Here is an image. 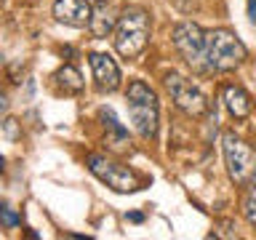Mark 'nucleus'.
Segmentation results:
<instances>
[{
  "mask_svg": "<svg viewBox=\"0 0 256 240\" xmlns=\"http://www.w3.org/2000/svg\"><path fill=\"white\" fill-rule=\"evenodd\" d=\"M128 115L142 139H155L158 136V120H160V104L158 94L144 83V80H131L126 91Z\"/></svg>",
  "mask_w": 256,
  "mask_h": 240,
  "instance_id": "1",
  "label": "nucleus"
},
{
  "mask_svg": "<svg viewBox=\"0 0 256 240\" xmlns=\"http://www.w3.org/2000/svg\"><path fill=\"white\" fill-rule=\"evenodd\" d=\"M150 16L142 8H126L120 14V19L115 22V35H112V43H115V51L123 56V59H136L150 43Z\"/></svg>",
  "mask_w": 256,
  "mask_h": 240,
  "instance_id": "2",
  "label": "nucleus"
},
{
  "mask_svg": "<svg viewBox=\"0 0 256 240\" xmlns=\"http://www.w3.org/2000/svg\"><path fill=\"white\" fill-rule=\"evenodd\" d=\"M246 46L230 30L206 32V70L208 72H230L246 62Z\"/></svg>",
  "mask_w": 256,
  "mask_h": 240,
  "instance_id": "3",
  "label": "nucleus"
},
{
  "mask_svg": "<svg viewBox=\"0 0 256 240\" xmlns=\"http://www.w3.org/2000/svg\"><path fill=\"white\" fill-rule=\"evenodd\" d=\"M86 166L102 184H107V187L115 190V192L128 195V192H139L142 190L139 174H136L134 168H128L123 163H118V160L107 158V155H88Z\"/></svg>",
  "mask_w": 256,
  "mask_h": 240,
  "instance_id": "4",
  "label": "nucleus"
},
{
  "mask_svg": "<svg viewBox=\"0 0 256 240\" xmlns=\"http://www.w3.org/2000/svg\"><path fill=\"white\" fill-rule=\"evenodd\" d=\"M222 152H224V166H227L230 179L238 187H246L256 176V152L251 150V144L238 139L235 134H224L222 136Z\"/></svg>",
  "mask_w": 256,
  "mask_h": 240,
  "instance_id": "5",
  "label": "nucleus"
},
{
  "mask_svg": "<svg viewBox=\"0 0 256 240\" xmlns=\"http://www.w3.org/2000/svg\"><path fill=\"white\" fill-rule=\"evenodd\" d=\"M174 48L182 54V59L190 64L192 70H200V72H208L206 70V32L192 22H182L176 24L174 32Z\"/></svg>",
  "mask_w": 256,
  "mask_h": 240,
  "instance_id": "6",
  "label": "nucleus"
},
{
  "mask_svg": "<svg viewBox=\"0 0 256 240\" xmlns=\"http://www.w3.org/2000/svg\"><path fill=\"white\" fill-rule=\"evenodd\" d=\"M166 88L168 94H171L174 104L179 107L184 115L190 118H203L208 112V99L206 94L200 91V88L192 83V80L176 75V72H171V75H166Z\"/></svg>",
  "mask_w": 256,
  "mask_h": 240,
  "instance_id": "7",
  "label": "nucleus"
},
{
  "mask_svg": "<svg viewBox=\"0 0 256 240\" xmlns=\"http://www.w3.org/2000/svg\"><path fill=\"white\" fill-rule=\"evenodd\" d=\"M54 16H56V22L67 24V27L83 30L91 24L94 8H91V0H56Z\"/></svg>",
  "mask_w": 256,
  "mask_h": 240,
  "instance_id": "8",
  "label": "nucleus"
},
{
  "mask_svg": "<svg viewBox=\"0 0 256 240\" xmlns=\"http://www.w3.org/2000/svg\"><path fill=\"white\" fill-rule=\"evenodd\" d=\"M88 64H91V72H94V80H96L99 91L112 94L120 88V70L110 54H91L88 56Z\"/></svg>",
  "mask_w": 256,
  "mask_h": 240,
  "instance_id": "9",
  "label": "nucleus"
},
{
  "mask_svg": "<svg viewBox=\"0 0 256 240\" xmlns=\"http://www.w3.org/2000/svg\"><path fill=\"white\" fill-rule=\"evenodd\" d=\"M222 102H224V107H227V112H230L235 120H246L248 115H251V110H254L251 94H248L243 86H235V83L224 86Z\"/></svg>",
  "mask_w": 256,
  "mask_h": 240,
  "instance_id": "10",
  "label": "nucleus"
},
{
  "mask_svg": "<svg viewBox=\"0 0 256 240\" xmlns=\"http://www.w3.org/2000/svg\"><path fill=\"white\" fill-rule=\"evenodd\" d=\"M99 118H102L104 128L110 131L107 144H112V147H123V144L128 142V131L123 128V123H120V120L115 118V112H112L110 107H102V110H99Z\"/></svg>",
  "mask_w": 256,
  "mask_h": 240,
  "instance_id": "11",
  "label": "nucleus"
},
{
  "mask_svg": "<svg viewBox=\"0 0 256 240\" xmlns=\"http://www.w3.org/2000/svg\"><path fill=\"white\" fill-rule=\"evenodd\" d=\"M54 80L64 94H80L83 91V78H80V72L72 67V64H64V67L54 75Z\"/></svg>",
  "mask_w": 256,
  "mask_h": 240,
  "instance_id": "12",
  "label": "nucleus"
},
{
  "mask_svg": "<svg viewBox=\"0 0 256 240\" xmlns=\"http://www.w3.org/2000/svg\"><path fill=\"white\" fill-rule=\"evenodd\" d=\"M88 27H91V32H94L96 38H104L110 30H115V19H112V16L102 8V11H96L91 16V24H88Z\"/></svg>",
  "mask_w": 256,
  "mask_h": 240,
  "instance_id": "13",
  "label": "nucleus"
},
{
  "mask_svg": "<svg viewBox=\"0 0 256 240\" xmlns=\"http://www.w3.org/2000/svg\"><path fill=\"white\" fill-rule=\"evenodd\" d=\"M243 216L251 227H256V182L254 179L248 182V190L243 195Z\"/></svg>",
  "mask_w": 256,
  "mask_h": 240,
  "instance_id": "14",
  "label": "nucleus"
},
{
  "mask_svg": "<svg viewBox=\"0 0 256 240\" xmlns=\"http://www.w3.org/2000/svg\"><path fill=\"white\" fill-rule=\"evenodd\" d=\"M0 222H3L8 230H14L16 224H19V216L14 214V208L8 206V203H3V206H0Z\"/></svg>",
  "mask_w": 256,
  "mask_h": 240,
  "instance_id": "15",
  "label": "nucleus"
},
{
  "mask_svg": "<svg viewBox=\"0 0 256 240\" xmlns=\"http://www.w3.org/2000/svg\"><path fill=\"white\" fill-rule=\"evenodd\" d=\"M248 19L256 22V0H248Z\"/></svg>",
  "mask_w": 256,
  "mask_h": 240,
  "instance_id": "16",
  "label": "nucleus"
},
{
  "mask_svg": "<svg viewBox=\"0 0 256 240\" xmlns=\"http://www.w3.org/2000/svg\"><path fill=\"white\" fill-rule=\"evenodd\" d=\"M6 131H8V136L16 139V120H6Z\"/></svg>",
  "mask_w": 256,
  "mask_h": 240,
  "instance_id": "17",
  "label": "nucleus"
},
{
  "mask_svg": "<svg viewBox=\"0 0 256 240\" xmlns=\"http://www.w3.org/2000/svg\"><path fill=\"white\" fill-rule=\"evenodd\" d=\"M0 112H8V96L0 91Z\"/></svg>",
  "mask_w": 256,
  "mask_h": 240,
  "instance_id": "18",
  "label": "nucleus"
},
{
  "mask_svg": "<svg viewBox=\"0 0 256 240\" xmlns=\"http://www.w3.org/2000/svg\"><path fill=\"white\" fill-rule=\"evenodd\" d=\"M91 3H104V0H91Z\"/></svg>",
  "mask_w": 256,
  "mask_h": 240,
  "instance_id": "19",
  "label": "nucleus"
}]
</instances>
